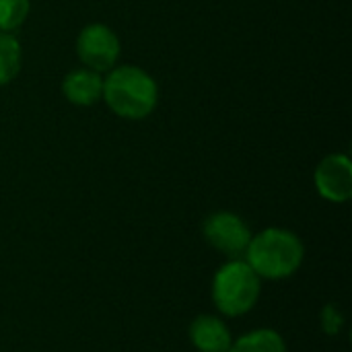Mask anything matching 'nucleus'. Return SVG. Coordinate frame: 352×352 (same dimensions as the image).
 <instances>
[{
    "label": "nucleus",
    "mask_w": 352,
    "mask_h": 352,
    "mask_svg": "<svg viewBox=\"0 0 352 352\" xmlns=\"http://www.w3.org/2000/svg\"><path fill=\"white\" fill-rule=\"evenodd\" d=\"M243 260L262 280H285L301 268L305 245L297 233L270 227L252 235Z\"/></svg>",
    "instance_id": "nucleus-2"
},
{
    "label": "nucleus",
    "mask_w": 352,
    "mask_h": 352,
    "mask_svg": "<svg viewBox=\"0 0 352 352\" xmlns=\"http://www.w3.org/2000/svg\"><path fill=\"white\" fill-rule=\"evenodd\" d=\"M62 95L76 107H93L103 97V74L91 68H74L62 80Z\"/></svg>",
    "instance_id": "nucleus-7"
},
{
    "label": "nucleus",
    "mask_w": 352,
    "mask_h": 352,
    "mask_svg": "<svg viewBox=\"0 0 352 352\" xmlns=\"http://www.w3.org/2000/svg\"><path fill=\"white\" fill-rule=\"evenodd\" d=\"M29 10V0H0V31L14 33L27 21Z\"/></svg>",
    "instance_id": "nucleus-11"
},
{
    "label": "nucleus",
    "mask_w": 352,
    "mask_h": 352,
    "mask_svg": "<svg viewBox=\"0 0 352 352\" xmlns=\"http://www.w3.org/2000/svg\"><path fill=\"white\" fill-rule=\"evenodd\" d=\"M262 293V278L252 266L239 260H227L212 276V303L225 318H241L250 314Z\"/></svg>",
    "instance_id": "nucleus-3"
},
{
    "label": "nucleus",
    "mask_w": 352,
    "mask_h": 352,
    "mask_svg": "<svg viewBox=\"0 0 352 352\" xmlns=\"http://www.w3.org/2000/svg\"><path fill=\"white\" fill-rule=\"evenodd\" d=\"M229 352H287V342L276 330L260 328L233 340Z\"/></svg>",
    "instance_id": "nucleus-9"
},
{
    "label": "nucleus",
    "mask_w": 352,
    "mask_h": 352,
    "mask_svg": "<svg viewBox=\"0 0 352 352\" xmlns=\"http://www.w3.org/2000/svg\"><path fill=\"white\" fill-rule=\"evenodd\" d=\"M23 64V47L14 33L0 31V87L12 82Z\"/></svg>",
    "instance_id": "nucleus-10"
},
{
    "label": "nucleus",
    "mask_w": 352,
    "mask_h": 352,
    "mask_svg": "<svg viewBox=\"0 0 352 352\" xmlns=\"http://www.w3.org/2000/svg\"><path fill=\"white\" fill-rule=\"evenodd\" d=\"M314 186L332 204L349 202L352 198V161L349 155L332 153L324 157L314 171Z\"/></svg>",
    "instance_id": "nucleus-6"
},
{
    "label": "nucleus",
    "mask_w": 352,
    "mask_h": 352,
    "mask_svg": "<svg viewBox=\"0 0 352 352\" xmlns=\"http://www.w3.org/2000/svg\"><path fill=\"white\" fill-rule=\"evenodd\" d=\"M320 324H322L324 334H328V336H332V338L338 336V334L342 332V328H344V316H342L340 307L334 305V303H328V305L322 309Z\"/></svg>",
    "instance_id": "nucleus-12"
},
{
    "label": "nucleus",
    "mask_w": 352,
    "mask_h": 352,
    "mask_svg": "<svg viewBox=\"0 0 352 352\" xmlns=\"http://www.w3.org/2000/svg\"><path fill=\"white\" fill-rule=\"evenodd\" d=\"M202 235L206 243L223 254L227 260L243 258L252 241V231L248 223L231 210H217L208 214L202 225Z\"/></svg>",
    "instance_id": "nucleus-5"
},
{
    "label": "nucleus",
    "mask_w": 352,
    "mask_h": 352,
    "mask_svg": "<svg viewBox=\"0 0 352 352\" xmlns=\"http://www.w3.org/2000/svg\"><path fill=\"white\" fill-rule=\"evenodd\" d=\"M188 336L192 346L198 352H229L233 344L229 326L219 316H208V314L194 318Z\"/></svg>",
    "instance_id": "nucleus-8"
},
{
    "label": "nucleus",
    "mask_w": 352,
    "mask_h": 352,
    "mask_svg": "<svg viewBox=\"0 0 352 352\" xmlns=\"http://www.w3.org/2000/svg\"><path fill=\"white\" fill-rule=\"evenodd\" d=\"M105 105L122 120H146L159 103L157 80L134 64H118L103 76Z\"/></svg>",
    "instance_id": "nucleus-1"
},
{
    "label": "nucleus",
    "mask_w": 352,
    "mask_h": 352,
    "mask_svg": "<svg viewBox=\"0 0 352 352\" xmlns=\"http://www.w3.org/2000/svg\"><path fill=\"white\" fill-rule=\"evenodd\" d=\"M122 43L118 33L105 23H89L80 29L76 37V56L85 68H91L99 74L109 72L118 66Z\"/></svg>",
    "instance_id": "nucleus-4"
}]
</instances>
